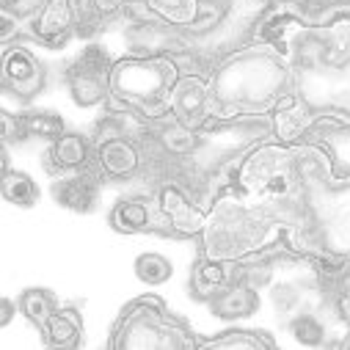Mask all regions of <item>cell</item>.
<instances>
[{"label":"cell","instance_id":"cell-1","mask_svg":"<svg viewBox=\"0 0 350 350\" xmlns=\"http://www.w3.org/2000/svg\"><path fill=\"white\" fill-rule=\"evenodd\" d=\"M6 83L20 97H31L36 94V89H42V66L31 53L14 50L6 58Z\"/></svg>","mask_w":350,"mask_h":350},{"label":"cell","instance_id":"cell-2","mask_svg":"<svg viewBox=\"0 0 350 350\" xmlns=\"http://www.w3.org/2000/svg\"><path fill=\"white\" fill-rule=\"evenodd\" d=\"M100 165L111 177H130L138 168V149L127 138H111L100 146Z\"/></svg>","mask_w":350,"mask_h":350},{"label":"cell","instance_id":"cell-3","mask_svg":"<svg viewBox=\"0 0 350 350\" xmlns=\"http://www.w3.org/2000/svg\"><path fill=\"white\" fill-rule=\"evenodd\" d=\"M256 306H259V298H256L254 287H248V284L229 287V290H224L221 295L213 298V312H215L218 317H226V320L248 317Z\"/></svg>","mask_w":350,"mask_h":350},{"label":"cell","instance_id":"cell-4","mask_svg":"<svg viewBox=\"0 0 350 350\" xmlns=\"http://www.w3.org/2000/svg\"><path fill=\"white\" fill-rule=\"evenodd\" d=\"M55 193V202L69 207V210H77V213H89L97 202V185L89 180V177H72V180H64L53 188Z\"/></svg>","mask_w":350,"mask_h":350},{"label":"cell","instance_id":"cell-5","mask_svg":"<svg viewBox=\"0 0 350 350\" xmlns=\"http://www.w3.org/2000/svg\"><path fill=\"white\" fill-rule=\"evenodd\" d=\"M69 89H72V97L77 105L89 108V105H97L105 100V80L100 75V69H92V66H80L77 75H72L69 80Z\"/></svg>","mask_w":350,"mask_h":350},{"label":"cell","instance_id":"cell-6","mask_svg":"<svg viewBox=\"0 0 350 350\" xmlns=\"http://www.w3.org/2000/svg\"><path fill=\"white\" fill-rule=\"evenodd\" d=\"M72 20H75V12H72L69 0H47L42 6L39 20H36V33L44 39H55L69 31Z\"/></svg>","mask_w":350,"mask_h":350},{"label":"cell","instance_id":"cell-7","mask_svg":"<svg viewBox=\"0 0 350 350\" xmlns=\"http://www.w3.org/2000/svg\"><path fill=\"white\" fill-rule=\"evenodd\" d=\"M50 157L58 168H80L89 163V141L77 133H64L61 138H55Z\"/></svg>","mask_w":350,"mask_h":350},{"label":"cell","instance_id":"cell-8","mask_svg":"<svg viewBox=\"0 0 350 350\" xmlns=\"http://www.w3.org/2000/svg\"><path fill=\"white\" fill-rule=\"evenodd\" d=\"M44 334H47V345L53 347H75L80 339V320L72 312H55L47 320Z\"/></svg>","mask_w":350,"mask_h":350},{"label":"cell","instance_id":"cell-9","mask_svg":"<svg viewBox=\"0 0 350 350\" xmlns=\"http://www.w3.org/2000/svg\"><path fill=\"white\" fill-rule=\"evenodd\" d=\"M204 100H207L204 85L199 80H185L177 89V94H174V108L185 122H196L204 113Z\"/></svg>","mask_w":350,"mask_h":350},{"label":"cell","instance_id":"cell-10","mask_svg":"<svg viewBox=\"0 0 350 350\" xmlns=\"http://www.w3.org/2000/svg\"><path fill=\"white\" fill-rule=\"evenodd\" d=\"M3 196L6 202L17 204V207H33L39 199V188L36 183L23 171H6L3 177Z\"/></svg>","mask_w":350,"mask_h":350},{"label":"cell","instance_id":"cell-11","mask_svg":"<svg viewBox=\"0 0 350 350\" xmlns=\"http://www.w3.org/2000/svg\"><path fill=\"white\" fill-rule=\"evenodd\" d=\"M20 309H23V314H25L33 325H39V328H44L47 320L58 312V309H55V298H53L47 290H28V293L23 295V301H20Z\"/></svg>","mask_w":350,"mask_h":350},{"label":"cell","instance_id":"cell-12","mask_svg":"<svg viewBox=\"0 0 350 350\" xmlns=\"http://www.w3.org/2000/svg\"><path fill=\"white\" fill-rule=\"evenodd\" d=\"M113 226L119 232H127V234L146 229L149 226V207L144 202H135V199L119 202V207L113 210Z\"/></svg>","mask_w":350,"mask_h":350},{"label":"cell","instance_id":"cell-13","mask_svg":"<svg viewBox=\"0 0 350 350\" xmlns=\"http://www.w3.org/2000/svg\"><path fill=\"white\" fill-rule=\"evenodd\" d=\"M135 276L146 284H163L171 279V262L160 254H141L135 259Z\"/></svg>","mask_w":350,"mask_h":350},{"label":"cell","instance_id":"cell-14","mask_svg":"<svg viewBox=\"0 0 350 350\" xmlns=\"http://www.w3.org/2000/svg\"><path fill=\"white\" fill-rule=\"evenodd\" d=\"M290 331H293L295 342H301L306 347H317V345L325 342V328H323V323L314 314H298L290 323Z\"/></svg>","mask_w":350,"mask_h":350},{"label":"cell","instance_id":"cell-15","mask_svg":"<svg viewBox=\"0 0 350 350\" xmlns=\"http://www.w3.org/2000/svg\"><path fill=\"white\" fill-rule=\"evenodd\" d=\"M25 127H28V135H39V138H61L64 135V122L55 113H31V116H25Z\"/></svg>","mask_w":350,"mask_h":350},{"label":"cell","instance_id":"cell-16","mask_svg":"<svg viewBox=\"0 0 350 350\" xmlns=\"http://www.w3.org/2000/svg\"><path fill=\"white\" fill-rule=\"evenodd\" d=\"M193 282H196V290L202 295L215 293L224 284V268L215 265V262H202V265L196 268V273H193Z\"/></svg>","mask_w":350,"mask_h":350},{"label":"cell","instance_id":"cell-17","mask_svg":"<svg viewBox=\"0 0 350 350\" xmlns=\"http://www.w3.org/2000/svg\"><path fill=\"white\" fill-rule=\"evenodd\" d=\"M163 144L168 152L183 154V152H191L196 146V135L188 127H168V130H163Z\"/></svg>","mask_w":350,"mask_h":350},{"label":"cell","instance_id":"cell-18","mask_svg":"<svg viewBox=\"0 0 350 350\" xmlns=\"http://www.w3.org/2000/svg\"><path fill=\"white\" fill-rule=\"evenodd\" d=\"M23 135H28L25 119L23 122H14L12 113H3V138L6 141H23Z\"/></svg>","mask_w":350,"mask_h":350},{"label":"cell","instance_id":"cell-19","mask_svg":"<svg viewBox=\"0 0 350 350\" xmlns=\"http://www.w3.org/2000/svg\"><path fill=\"white\" fill-rule=\"evenodd\" d=\"M273 298H276V306H279L282 312H287V309H293V306L298 304V293H295L293 284H282V287H276Z\"/></svg>","mask_w":350,"mask_h":350},{"label":"cell","instance_id":"cell-20","mask_svg":"<svg viewBox=\"0 0 350 350\" xmlns=\"http://www.w3.org/2000/svg\"><path fill=\"white\" fill-rule=\"evenodd\" d=\"M213 345H245V347H256V345H262V339H256L251 334H226L221 339H213Z\"/></svg>","mask_w":350,"mask_h":350},{"label":"cell","instance_id":"cell-21","mask_svg":"<svg viewBox=\"0 0 350 350\" xmlns=\"http://www.w3.org/2000/svg\"><path fill=\"white\" fill-rule=\"evenodd\" d=\"M97 3H100L103 9H116V6H124V3H130V0H97Z\"/></svg>","mask_w":350,"mask_h":350},{"label":"cell","instance_id":"cell-22","mask_svg":"<svg viewBox=\"0 0 350 350\" xmlns=\"http://www.w3.org/2000/svg\"><path fill=\"white\" fill-rule=\"evenodd\" d=\"M12 309H14V306H12V301L6 298V301H3V325L12 320Z\"/></svg>","mask_w":350,"mask_h":350},{"label":"cell","instance_id":"cell-23","mask_svg":"<svg viewBox=\"0 0 350 350\" xmlns=\"http://www.w3.org/2000/svg\"><path fill=\"white\" fill-rule=\"evenodd\" d=\"M23 3H25V0H3V6H6V9H20Z\"/></svg>","mask_w":350,"mask_h":350}]
</instances>
